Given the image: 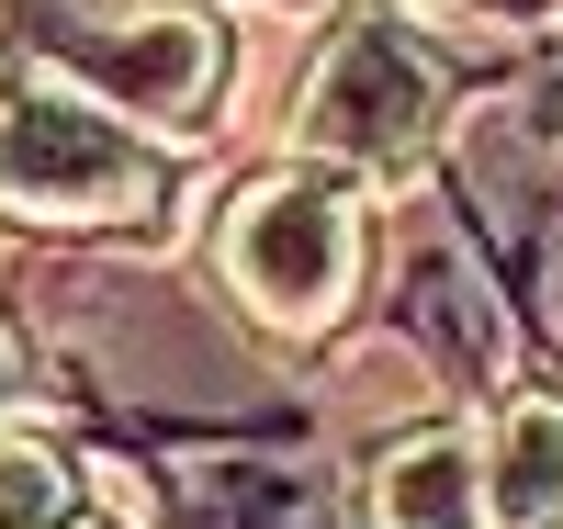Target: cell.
Returning a JSON list of instances; mask_svg holds the SVG:
<instances>
[{"label": "cell", "instance_id": "8", "mask_svg": "<svg viewBox=\"0 0 563 529\" xmlns=\"http://www.w3.org/2000/svg\"><path fill=\"white\" fill-rule=\"evenodd\" d=\"M23 395V361H12V327H0V406Z\"/></svg>", "mask_w": 563, "mask_h": 529}, {"label": "cell", "instance_id": "3", "mask_svg": "<svg viewBox=\"0 0 563 529\" xmlns=\"http://www.w3.org/2000/svg\"><path fill=\"white\" fill-rule=\"evenodd\" d=\"M214 271L225 294H238L260 327H282V339H316V327L350 316V282H361V203L339 169H271L249 180L238 203H225L214 225Z\"/></svg>", "mask_w": 563, "mask_h": 529}, {"label": "cell", "instance_id": "11", "mask_svg": "<svg viewBox=\"0 0 563 529\" xmlns=\"http://www.w3.org/2000/svg\"><path fill=\"white\" fill-rule=\"evenodd\" d=\"M294 12H305V0H294Z\"/></svg>", "mask_w": 563, "mask_h": 529}, {"label": "cell", "instance_id": "6", "mask_svg": "<svg viewBox=\"0 0 563 529\" xmlns=\"http://www.w3.org/2000/svg\"><path fill=\"white\" fill-rule=\"evenodd\" d=\"M496 529H563V395H507L485 428Z\"/></svg>", "mask_w": 563, "mask_h": 529}, {"label": "cell", "instance_id": "1", "mask_svg": "<svg viewBox=\"0 0 563 529\" xmlns=\"http://www.w3.org/2000/svg\"><path fill=\"white\" fill-rule=\"evenodd\" d=\"M158 203V147L147 124L90 102L57 68H0V214L23 225H113Z\"/></svg>", "mask_w": 563, "mask_h": 529}, {"label": "cell", "instance_id": "4", "mask_svg": "<svg viewBox=\"0 0 563 529\" xmlns=\"http://www.w3.org/2000/svg\"><path fill=\"white\" fill-rule=\"evenodd\" d=\"M294 147L339 180H417L440 147V68L395 12H350L294 102Z\"/></svg>", "mask_w": 563, "mask_h": 529}, {"label": "cell", "instance_id": "2", "mask_svg": "<svg viewBox=\"0 0 563 529\" xmlns=\"http://www.w3.org/2000/svg\"><path fill=\"white\" fill-rule=\"evenodd\" d=\"M12 34L34 68L79 79L147 135H203L225 90V34L203 12H124V0H12Z\"/></svg>", "mask_w": 563, "mask_h": 529}, {"label": "cell", "instance_id": "9", "mask_svg": "<svg viewBox=\"0 0 563 529\" xmlns=\"http://www.w3.org/2000/svg\"><path fill=\"white\" fill-rule=\"evenodd\" d=\"M552 135H563V79H552Z\"/></svg>", "mask_w": 563, "mask_h": 529}, {"label": "cell", "instance_id": "7", "mask_svg": "<svg viewBox=\"0 0 563 529\" xmlns=\"http://www.w3.org/2000/svg\"><path fill=\"white\" fill-rule=\"evenodd\" d=\"M68 462L45 451H0V529H68Z\"/></svg>", "mask_w": 563, "mask_h": 529}, {"label": "cell", "instance_id": "5", "mask_svg": "<svg viewBox=\"0 0 563 529\" xmlns=\"http://www.w3.org/2000/svg\"><path fill=\"white\" fill-rule=\"evenodd\" d=\"M372 529H496L485 496V440L462 428H417L372 462Z\"/></svg>", "mask_w": 563, "mask_h": 529}, {"label": "cell", "instance_id": "10", "mask_svg": "<svg viewBox=\"0 0 563 529\" xmlns=\"http://www.w3.org/2000/svg\"><path fill=\"white\" fill-rule=\"evenodd\" d=\"M406 12H417V0H406Z\"/></svg>", "mask_w": 563, "mask_h": 529}]
</instances>
